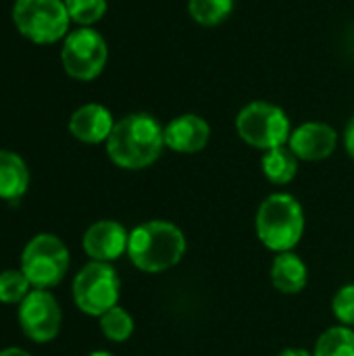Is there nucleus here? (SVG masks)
I'll return each instance as SVG.
<instances>
[{"label": "nucleus", "mask_w": 354, "mask_h": 356, "mask_svg": "<svg viewBox=\"0 0 354 356\" xmlns=\"http://www.w3.org/2000/svg\"><path fill=\"white\" fill-rule=\"evenodd\" d=\"M344 146H346V152L353 156L354 161V117L348 121V125H346V131H344Z\"/></svg>", "instance_id": "5701e85b"}, {"label": "nucleus", "mask_w": 354, "mask_h": 356, "mask_svg": "<svg viewBox=\"0 0 354 356\" xmlns=\"http://www.w3.org/2000/svg\"><path fill=\"white\" fill-rule=\"evenodd\" d=\"M288 146L298 156V161H325L334 154L338 146V134L328 123L309 121L292 129Z\"/></svg>", "instance_id": "9b49d317"}, {"label": "nucleus", "mask_w": 354, "mask_h": 356, "mask_svg": "<svg viewBox=\"0 0 354 356\" xmlns=\"http://www.w3.org/2000/svg\"><path fill=\"white\" fill-rule=\"evenodd\" d=\"M261 169H263V175L271 184L286 186L298 173V156L290 150L288 144L286 146H277V148H271V150H267L263 154Z\"/></svg>", "instance_id": "dca6fc26"}, {"label": "nucleus", "mask_w": 354, "mask_h": 356, "mask_svg": "<svg viewBox=\"0 0 354 356\" xmlns=\"http://www.w3.org/2000/svg\"><path fill=\"white\" fill-rule=\"evenodd\" d=\"M332 311H334L336 319L340 321V325L354 330V284L342 286L336 292V296L332 300Z\"/></svg>", "instance_id": "4be33fe9"}, {"label": "nucleus", "mask_w": 354, "mask_h": 356, "mask_svg": "<svg viewBox=\"0 0 354 356\" xmlns=\"http://www.w3.org/2000/svg\"><path fill=\"white\" fill-rule=\"evenodd\" d=\"M115 127L113 115L106 106L90 102L79 106L69 119V131L75 140L83 144H106Z\"/></svg>", "instance_id": "ddd939ff"}, {"label": "nucleus", "mask_w": 354, "mask_h": 356, "mask_svg": "<svg viewBox=\"0 0 354 356\" xmlns=\"http://www.w3.org/2000/svg\"><path fill=\"white\" fill-rule=\"evenodd\" d=\"M17 321L21 332L35 344H48L61 334L63 311L48 290H31L19 305Z\"/></svg>", "instance_id": "1a4fd4ad"}, {"label": "nucleus", "mask_w": 354, "mask_h": 356, "mask_svg": "<svg viewBox=\"0 0 354 356\" xmlns=\"http://www.w3.org/2000/svg\"><path fill=\"white\" fill-rule=\"evenodd\" d=\"M0 356H31L27 350L19 348V346H10V348H4L0 350Z\"/></svg>", "instance_id": "b1692460"}, {"label": "nucleus", "mask_w": 354, "mask_h": 356, "mask_svg": "<svg viewBox=\"0 0 354 356\" xmlns=\"http://www.w3.org/2000/svg\"><path fill=\"white\" fill-rule=\"evenodd\" d=\"M277 356H313V353L303 350V348H286V350H282Z\"/></svg>", "instance_id": "393cba45"}, {"label": "nucleus", "mask_w": 354, "mask_h": 356, "mask_svg": "<svg viewBox=\"0 0 354 356\" xmlns=\"http://www.w3.org/2000/svg\"><path fill=\"white\" fill-rule=\"evenodd\" d=\"M305 234V211L300 202L286 192L269 194L257 211V236L273 252H290Z\"/></svg>", "instance_id": "7ed1b4c3"}, {"label": "nucleus", "mask_w": 354, "mask_h": 356, "mask_svg": "<svg viewBox=\"0 0 354 356\" xmlns=\"http://www.w3.org/2000/svg\"><path fill=\"white\" fill-rule=\"evenodd\" d=\"M165 148V127L148 113H131L119 119L106 140L108 159L129 171L146 169L159 161Z\"/></svg>", "instance_id": "f257e3e1"}, {"label": "nucleus", "mask_w": 354, "mask_h": 356, "mask_svg": "<svg viewBox=\"0 0 354 356\" xmlns=\"http://www.w3.org/2000/svg\"><path fill=\"white\" fill-rule=\"evenodd\" d=\"M127 242L129 232L113 219H100L92 223L81 238L83 252L90 257V261L98 263H113L123 257L127 252Z\"/></svg>", "instance_id": "9d476101"}, {"label": "nucleus", "mask_w": 354, "mask_h": 356, "mask_svg": "<svg viewBox=\"0 0 354 356\" xmlns=\"http://www.w3.org/2000/svg\"><path fill=\"white\" fill-rule=\"evenodd\" d=\"M271 284L282 294H298L307 288L309 269L305 261L290 252H280L271 263Z\"/></svg>", "instance_id": "4468645a"}, {"label": "nucleus", "mask_w": 354, "mask_h": 356, "mask_svg": "<svg viewBox=\"0 0 354 356\" xmlns=\"http://www.w3.org/2000/svg\"><path fill=\"white\" fill-rule=\"evenodd\" d=\"M69 17L79 27H90L98 23L106 13V0H65Z\"/></svg>", "instance_id": "412c9836"}, {"label": "nucleus", "mask_w": 354, "mask_h": 356, "mask_svg": "<svg viewBox=\"0 0 354 356\" xmlns=\"http://www.w3.org/2000/svg\"><path fill=\"white\" fill-rule=\"evenodd\" d=\"M73 302L75 307L90 315L102 317L106 311L119 305L121 280L111 263L90 261L73 277Z\"/></svg>", "instance_id": "0eeeda50"}, {"label": "nucleus", "mask_w": 354, "mask_h": 356, "mask_svg": "<svg viewBox=\"0 0 354 356\" xmlns=\"http://www.w3.org/2000/svg\"><path fill=\"white\" fill-rule=\"evenodd\" d=\"M69 265L71 254L67 244L54 234H38L25 244L19 269L33 290H50L65 280Z\"/></svg>", "instance_id": "20e7f679"}, {"label": "nucleus", "mask_w": 354, "mask_h": 356, "mask_svg": "<svg viewBox=\"0 0 354 356\" xmlns=\"http://www.w3.org/2000/svg\"><path fill=\"white\" fill-rule=\"evenodd\" d=\"M88 356H115V355H111L108 350H94V353H90Z\"/></svg>", "instance_id": "a878e982"}, {"label": "nucleus", "mask_w": 354, "mask_h": 356, "mask_svg": "<svg viewBox=\"0 0 354 356\" xmlns=\"http://www.w3.org/2000/svg\"><path fill=\"white\" fill-rule=\"evenodd\" d=\"M13 23L33 44H54L69 33V10L65 0H15Z\"/></svg>", "instance_id": "39448f33"}, {"label": "nucleus", "mask_w": 354, "mask_h": 356, "mask_svg": "<svg viewBox=\"0 0 354 356\" xmlns=\"http://www.w3.org/2000/svg\"><path fill=\"white\" fill-rule=\"evenodd\" d=\"M31 290L33 288L21 269L0 271V302L2 305H21Z\"/></svg>", "instance_id": "aec40b11"}, {"label": "nucleus", "mask_w": 354, "mask_h": 356, "mask_svg": "<svg viewBox=\"0 0 354 356\" xmlns=\"http://www.w3.org/2000/svg\"><path fill=\"white\" fill-rule=\"evenodd\" d=\"M236 131L238 136L252 148L263 152L286 146L292 134L290 119L286 111L277 104L257 100L246 104L236 117Z\"/></svg>", "instance_id": "423d86ee"}, {"label": "nucleus", "mask_w": 354, "mask_h": 356, "mask_svg": "<svg viewBox=\"0 0 354 356\" xmlns=\"http://www.w3.org/2000/svg\"><path fill=\"white\" fill-rule=\"evenodd\" d=\"M313 356H354L353 327L334 325L325 330L315 344Z\"/></svg>", "instance_id": "f3484780"}, {"label": "nucleus", "mask_w": 354, "mask_h": 356, "mask_svg": "<svg viewBox=\"0 0 354 356\" xmlns=\"http://www.w3.org/2000/svg\"><path fill=\"white\" fill-rule=\"evenodd\" d=\"M186 248V236L175 223L154 219L129 232L127 257L131 265L144 273H163L184 259Z\"/></svg>", "instance_id": "f03ea898"}, {"label": "nucleus", "mask_w": 354, "mask_h": 356, "mask_svg": "<svg viewBox=\"0 0 354 356\" xmlns=\"http://www.w3.org/2000/svg\"><path fill=\"white\" fill-rule=\"evenodd\" d=\"M106 58V40L92 27H77L75 31H69L61 48L63 69L77 81L96 79L104 71Z\"/></svg>", "instance_id": "6e6552de"}, {"label": "nucleus", "mask_w": 354, "mask_h": 356, "mask_svg": "<svg viewBox=\"0 0 354 356\" xmlns=\"http://www.w3.org/2000/svg\"><path fill=\"white\" fill-rule=\"evenodd\" d=\"M209 140H211L209 123L194 113L179 115L173 121H169V125L165 127V146L179 154L200 152L202 148H207Z\"/></svg>", "instance_id": "f8f14e48"}, {"label": "nucleus", "mask_w": 354, "mask_h": 356, "mask_svg": "<svg viewBox=\"0 0 354 356\" xmlns=\"http://www.w3.org/2000/svg\"><path fill=\"white\" fill-rule=\"evenodd\" d=\"M234 10V0H188L190 17L204 27L223 23Z\"/></svg>", "instance_id": "a211bd4d"}, {"label": "nucleus", "mask_w": 354, "mask_h": 356, "mask_svg": "<svg viewBox=\"0 0 354 356\" xmlns=\"http://www.w3.org/2000/svg\"><path fill=\"white\" fill-rule=\"evenodd\" d=\"M29 188V169L13 150H0V200L15 202Z\"/></svg>", "instance_id": "2eb2a0df"}, {"label": "nucleus", "mask_w": 354, "mask_h": 356, "mask_svg": "<svg viewBox=\"0 0 354 356\" xmlns=\"http://www.w3.org/2000/svg\"><path fill=\"white\" fill-rule=\"evenodd\" d=\"M98 319H100V330H102L104 338L111 342H117V344L127 342L134 334V327H136L134 317L119 305L113 307L111 311H106Z\"/></svg>", "instance_id": "6ab92c4d"}]
</instances>
